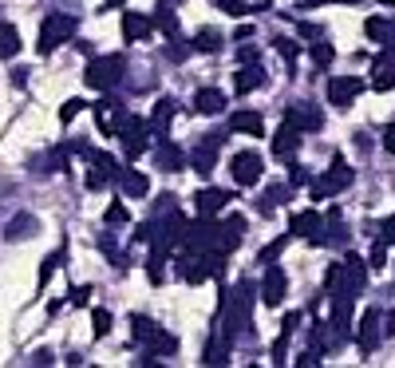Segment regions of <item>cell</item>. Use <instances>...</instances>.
Listing matches in <instances>:
<instances>
[{"instance_id": "cell-1", "label": "cell", "mask_w": 395, "mask_h": 368, "mask_svg": "<svg viewBox=\"0 0 395 368\" xmlns=\"http://www.w3.org/2000/svg\"><path fill=\"white\" fill-rule=\"evenodd\" d=\"M71 32H76V17L71 12H47L44 24H40V44L36 48L44 52H56L63 44V40H71Z\"/></svg>"}, {"instance_id": "cell-2", "label": "cell", "mask_w": 395, "mask_h": 368, "mask_svg": "<svg viewBox=\"0 0 395 368\" xmlns=\"http://www.w3.org/2000/svg\"><path fill=\"white\" fill-rule=\"evenodd\" d=\"M119 76H123V56H103V60H95L91 67H87V87H95V91H107V87H115L119 83Z\"/></svg>"}, {"instance_id": "cell-3", "label": "cell", "mask_w": 395, "mask_h": 368, "mask_svg": "<svg viewBox=\"0 0 395 368\" xmlns=\"http://www.w3.org/2000/svg\"><path fill=\"white\" fill-rule=\"evenodd\" d=\"M229 171H234V182L237 186H253V182H261V159L253 155V151H241V155H234L229 159Z\"/></svg>"}, {"instance_id": "cell-4", "label": "cell", "mask_w": 395, "mask_h": 368, "mask_svg": "<svg viewBox=\"0 0 395 368\" xmlns=\"http://www.w3.org/2000/svg\"><path fill=\"white\" fill-rule=\"evenodd\" d=\"M348 182H352V166L336 155V159H332V166H328V175L316 182V194H340Z\"/></svg>"}, {"instance_id": "cell-5", "label": "cell", "mask_w": 395, "mask_h": 368, "mask_svg": "<svg viewBox=\"0 0 395 368\" xmlns=\"http://www.w3.org/2000/svg\"><path fill=\"white\" fill-rule=\"evenodd\" d=\"M356 96H360V80H356V76H336V80H328V103L332 107H348Z\"/></svg>"}, {"instance_id": "cell-6", "label": "cell", "mask_w": 395, "mask_h": 368, "mask_svg": "<svg viewBox=\"0 0 395 368\" xmlns=\"http://www.w3.org/2000/svg\"><path fill=\"white\" fill-rule=\"evenodd\" d=\"M297 147H300V127L293 119H284V127L277 131V139H273V155H277V159H289V155H297Z\"/></svg>"}, {"instance_id": "cell-7", "label": "cell", "mask_w": 395, "mask_h": 368, "mask_svg": "<svg viewBox=\"0 0 395 368\" xmlns=\"http://www.w3.org/2000/svg\"><path fill=\"white\" fill-rule=\"evenodd\" d=\"M281 297H284V270H281V266H269L265 281H261V301H265V305H281Z\"/></svg>"}, {"instance_id": "cell-8", "label": "cell", "mask_w": 395, "mask_h": 368, "mask_svg": "<svg viewBox=\"0 0 395 368\" xmlns=\"http://www.w3.org/2000/svg\"><path fill=\"white\" fill-rule=\"evenodd\" d=\"M119 131H123V151L131 155V159H139L142 151H146V131H142V123L139 119H126Z\"/></svg>"}, {"instance_id": "cell-9", "label": "cell", "mask_w": 395, "mask_h": 368, "mask_svg": "<svg viewBox=\"0 0 395 368\" xmlns=\"http://www.w3.org/2000/svg\"><path fill=\"white\" fill-rule=\"evenodd\" d=\"M376 345H379V309H368L360 321V349L376 352Z\"/></svg>"}, {"instance_id": "cell-10", "label": "cell", "mask_w": 395, "mask_h": 368, "mask_svg": "<svg viewBox=\"0 0 395 368\" xmlns=\"http://www.w3.org/2000/svg\"><path fill=\"white\" fill-rule=\"evenodd\" d=\"M372 87L376 91H392L395 87V60L392 56H379L376 67H372Z\"/></svg>"}, {"instance_id": "cell-11", "label": "cell", "mask_w": 395, "mask_h": 368, "mask_svg": "<svg viewBox=\"0 0 395 368\" xmlns=\"http://www.w3.org/2000/svg\"><path fill=\"white\" fill-rule=\"evenodd\" d=\"M194 107H198L202 115H218L221 107H225V96H221L218 87H202V91L194 96Z\"/></svg>"}, {"instance_id": "cell-12", "label": "cell", "mask_w": 395, "mask_h": 368, "mask_svg": "<svg viewBox=\"0 0 395 368\" xmlns=\"http://www.w3.org/2000/svg\"><path fill=\"white\" fill-rule=\"evenodd\" d=\"M293 234L297 238H316L320 234V214L316 210H300L297 218H293Z\"/></svg>"}, {"instance_id": "cell-13", "label": "cell", "mask_w": 395, "mask_h": 368, "mask_svg": "<svg viewBox=\"0 0 395 368\" xmlns=\"http://www.w3.org/2000/svg\"><path fill=\"white\" fill-rule=\"evenodd\" d=\"M265 83V67H241L237 72V80H234V87L241 91V96H249V91H257Z\"/></svg>"}, {"instance_id": "cell-14", "label": "cell", "mask_w": 395, "mask_h": 368, "mask_svg": "<svg viewBox=\"0 0 395 368\" xmlns=\"http://www.w3.org/2000/svg\"><path fill=\"white\" fill-rule=\"evenodd\" d=\"M229 127L249 131V135H261V131H265V119H261L257 111H237V115H229Z\"/></svg>"}, {"instance_id": "cell-15", "label": "cell", "mask_w": 395, "mask_h": 368, "mask_svg": "<svg viewBox=\"0 0 395 368\" xmlns=\"http://www.w3.org/2000/svg\"><path fill=\"white\" fill-rule=\"evenodd\" d=\"M123 36L126 40H146V36H150V20L139 17V12H126L123 17Z\"/></svg>"}, {"instance_id": "cell-16", "label": "cell", "mask_w": 395, "mask_h": 368, "mask_svg": "<svg viewBox=\"0 0 395 368\" xmlns=\"http://www.w3.org/2000/svg\"><path fill=\"white\" fill-rule=\"evenodd\" d=\"M214 151H218V135H205L202 151H194V166H198V175H210V166H214Z\"/></svg>"}, {"instance_id": "cell-17", "label": "cell", "mask_w": 395, "mask_h": 368, "mask_svg": "<svg viewBox=\"0 0 395 368\" xmlns=\"http://www.w3.org/2000/svg\"><path fill=\"white\" fill-rule=\"evenodd\" d=\"M344 273H348V293L363 289V281H368V266H363L360 257H348V261H344Z\"/></svg>"}, {"instance_id": "cell-18", "label": "cell", "mask_w": 395, "mask_h": 368, "mask_svg": "<svg viewBox=\"0 0 395 368\" xmlns=\"http://www.w3.org/2000/svg\"><path fill=\"white\" fill-rule=\"evenodd\" d=\"M225 202H229V198H225L221 191H202V194H198V214H205V218H210V214H218Z\"/></svg>"}, {"instance_id": "cell-19", "label": "cell", "mask_w": 395, "mask_h": 368, "mask_svg": "<svg viewBox=\"0 0 395 368\" xmlns=\"http://www.w3.org/2000/svg\"><path fill=\"white\" fill-rule=\"evenodd\" d=\"M20 52V32H16L12 24H0V60H8Z\"/></svg>"}, {"instance_id": "cell-20", "label": "cell", "mask_w": 395, "mask_h": 368, "mask_svg": "<svg viewBox=\"0 0 395 368\" xmlns=\"http://www.w3.org/2000/svg\"><path fill=\"white\" fill-rule=\"evenodd\" d=\"M155 333H158V325L150 317H135V321H131V336H135V340H142V345H150V340H155Z\"/></svg>"}, {"instance_id": "cell-21", "label": "cell", "mask_w": 395, "mask_h": 368, "mask_svg": "<svg viewBox=\"0 0 395 368\" xmlns=\"http://www.w3.org/2000/svg\"><path fill=\"white\" fill-rule=\"evenodd\" d=\"M170 119H174V99H158V103H155V119H150L158 135L170 127Z\"/></svg>"}, {"instance_id": "cell-22", "label": "cell", "mask_w": 395, "mask_h": 368, "mask_svg": "<svg viewBox=\"0 0 395 368\" xmlns=\"http://www.w3.org/2000/svg\"><path fill=\"white\" fill-rule=\"evenodd\" d=\"M194 48H202V52H218V48H221V32H214V28H202V32L194 36Z\"/></svg>"}, {"instance_id": "cell-23", "label": "cell", "mask_w": 395, "mask_h": 368, "mask_svg": "<svg viewBox=\"0 0 395 368\" xmlns=\"http://www.w3.org/2000/svg\"><path fill=\"white\" fill-rule=\"evenodd\" d=\"M182 277H186L190 285H194V281H205V277H210V266H205V261H182Z\"/></svg>"}, {"instance_id": "cell-24", "label": "cell", "mask_w": 395, "mask_h": 368, "mask_svg": "<svg viewBox=\"0 0 395 368\" xmlns=\"http://www.w3.org/2000/svg\"><path fill=\"white\" fill-rule=\"evenodd\" d=\"M123 191L131 194V198H142V194H146V178L131 171V175H123Z\"/></svg>"}, {"instance_id": "cell-25", "label": "cell", "mask_w": 395, "mask_h": 368, "mask_svg": "<svg viewBox=\"0 0 395 368\" xmlns=\"http://www.w3.org/2000/svg\"><path fill=\"white\" fill-rule=\"evenodd\" d=\"M158 162H162L166 171H178V166H182V151H178V147H162V151H158Z\"/></svg>"}, {"instance_id": "cell-26", "label": "cell", "mask_w": 395, "mask_h": 368, "mask_svg": "<svg viewBox=\"0 0 395 368\" xmlns=\"http://www.w3.org/2000/svg\"><path fill=\"white\" fill-rule=\"evenodd\" d=\"M225 360H229V345L214 340V345L205 349V365H225Z\"/></svg>"}, {"instance_id": "cell-27", "label": "cell", "mask_w": 395, "mask_h": 368, "mask_svg": "<svg viewBox=\"0 0 395 368\" xmlns=\"http://www.w3.org/2000/svg\"><path fill=\"white\" fill-rule=\"evenodd\" d=\"M91 325H95V336H107L111 333V313H107V309H95Z\"/></svg>"}, {"instance_id": "cell-28", "label": "cell", "mask_w": 395, "mask_h": 368, "mask_svg": "<svg viewBox=\"0 0 395 368\" xmlns=\"http://www.w3.org/2000/svg\"><path fill=\"white\" fill-rule=\"evenodd\" d=\"M174 349H178V340H174V336L155 333V340H150V356H155V352H174Z\"/></svg>"}, {"instance_id": "cell-29", "label": "cell", "mask_w": 395, "mask_h": 368, "mask_svg": "<svg viewBox=\"0 0 395 368\" xmlns=\"http://www.w3.org/2000/svg\"><path fill=\"white\" fill-rule=\"evenodd\" d=\"M155 24H158V28H162V32H178V17H174L170 8H158Z\"/></svg>"}, {"instance_id": "cell-30", "label": "cell", "mask_w": 395, "mask_h": 368, "mask_svg": "<svg viewBox=\"0 0 395 368\" xmlns=\"http://www.w3.org/2000/svg\"><path fill=\"white\" fill-rule=\"evenodd\" d=\"M83 107H87L83 99H67V103H63V111H60V119H63V123H71V119H76V115L83 111Z\"/></svg>"}, {"instance_id": "cell-31", "label": "cell", "mask_w": 395, "mask_h": 368, "mask_svg": "<svg viewBox=\"0 0 395 368\" xmlns=\"http://www.w3.org/2000/svg\"><path fill=\"white\" fill-rule=\"evenodd\" d=\"M363 32L372 36V40H379V36L387 32V20H383V17H372L368 24H363Z\"/></svg>"}, {"instance_id": "cell-32", "label": "cell", "mask_w": 395, "mask_h": 368, "mask_svg": "<svg viewBox=\"0 0 395 368\" xmlns=\"http://www.w3.org/2000/svg\"><path fill=\"white\" fill-rule=\"evenodd\" d=\"M107 171H103V166H95L91 175H87V186H91V191H103V186H107Z\"/></svg>"}, {"instance_id": "cell-33", "label": "cell", "mask_w": 395, "mask_h": 368, "mask_svg": "<svg viewBox=\"0 0 395 368\" xmlns=\"http://www.w3.org/2000/svg\"><path fill=\"white\" fill-rule=\"evenodd\" d=\"M372 266H376V270H383V266H387V241H383V238H379L376 250H372Z\"/></svg>"}, {"instance_id": "cell-34", "label": "cell", "mask_w": 395, "mask_h": 368, "mask_svg": "<svg viewBox=\"0 0 395 368\" xmlns=\"http://www.w3.org/2000/svg\"><path fill=\"white\" fill-rule=\"evenodd\" d=\"M214 4H218V8H225L229 17H245V12H249V8H245L241 0H214Z\"/></svg>"}, {"instance_id": "cell-35", "label": "cell", "mask_w": 395, "mask_h": 368, "mask_svg": "<svg viewBox=\"0 0 395 368\" xmlns=\"http://www.w3.org/2000/svg\"><path fill=\"white\" fill-rule=\"evenodd\" d=\"M332 56H336V52H332V44H316V48H313V60H316L320 67L332 64Z\"/></svg>"}, {"instance_id": "cell-36", "label": "cell", "mask_w": 395, "mask_h": 368, "mask_svg": "<svg viewBox=\"0 0 395 368\" xmlns=\"http://www.w3.org/2000/svg\"><path fill=\"white\" fill-rule=\"evenodd\" d=\"M277 52H281V56H284V60H289V64H293V60H297V56H300V48H297V44H293V40H277Z\"/></svg>"}, {"instance_id": "cell-37", "label": "cell", "mask_w": 395, "mask_h": 368, "mask_svg": "<svg viewBox=\"0 0 395 368\" xmlns=\"http://www.w3.org/2000/svg\"><path fill=\"white\" fill-rule=\"evenodd\" d=\"M56 266H60V254H52V257L44 261V270H40V289L47 285V277H52V270H56Z\"/></svg>"}, {"instance_id": "cell-38", "label": "cell", "mask_w": 395, "mask_h": 368, "mask_svg": "<svg viewBox=\"0 0 395 368\" xmlns=\"http://www.w3.org/2000/svg\"><path fill=\"white\" fill-rule=\"evenodd\" d=\"M107 222H111V226H123V222H126V206H119V202H115V206L107 210Z\"/></svg>"}, {"instance_id": "cell-39", "label": "cell", "mask_w": 395, "mask_h": 368, "mask_svg": "<svg viewBox=\"0 0 395 368\" xmlns=\"http://www.w3.org/2000/svg\"><path fill=\"white\" fill-rule=\"evenodd\" d=\"M24 230H32V218H16V222L8 226V234H12V238H24Z\"/></svg>"}, {"instance_id": "cell-40", "label": "cell", "mask_w": 395, "mask_h": 368, "mask_svg": "<svg viewBox=\"0 0 395 368\" xmlns=\"http://www.w3.org/2000/svg\"><path fill=\"white\" fill-rule=\"evenodd\" d=\"M87 297H91V289H87V285H79L76 293H71V305H87Z\"/></svg>"}, {"instance_id": "cell-41", "label": "cell", "mask_w": 395, "mask_h": 368, "mask_svg": "<svg viewBox=\"0 0 395 368\" xmlns=\"http://www.w3.org/2000/svg\"><path fill=\"white\" fill-rule=\"evenodd\" d=\"M383 147H387V151H392V155H395V123H392V127H387V135H383Z\"/></svg>"}, {"instance_id": "cell-42", "label": "cell", "mask_w": 395, "mask_h": 368, "mask_svg": "<svg viewBox=\"0 0 395 368\" xmlns=\"http://www.w3.org/2000/svg\"><path fill=\"white\" fill-rule=\"evenodd\" d=\"M297 365H300V368H313V365H320V360H316V352H304Z\"/></svg>"}, {"instance_id": "cell-43", "label": "cell", "mask_w": 395, "mask_h": 368, "mask_svg": "<svg viewBox=\"0 0 395 368\" xmlns=\"http://www.w3.org/2000/svg\"><path fill=\"white\" fill-rule=\"evenodd\" d=\"M150 234H155L150 226H139V230H135V241H150Z\"/></svg>"}, {"instance_id": "cell-44", "label": "cell", "mask_w": 395, "mask_h": 368, "mask_svg": "<svg viewBox=\"0 0 395 368\" xmlns=\"http://www.w3.org/2000/svg\"><path fill=\"white\" fill-rule=\"evenodd\" d=\"M383 241H395V218L392 222H383Z\"/></svg>"}, {"instance_id": "cell-45", "label": "cell", "mask_w": 395, "mask_h": 368, "mask_svg": "<svg viewBox=\"0 0 395 368\" xmlns=\"http://www.w3.org/2000/svg\"><path fill=\"white\" fill-rule=\"evenodd\" d=\"M107 4H123V0H107Z\"/></svg>"}]
</instances>
